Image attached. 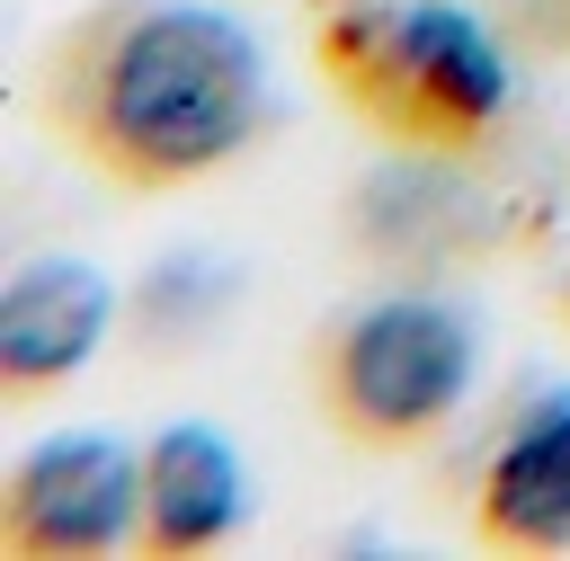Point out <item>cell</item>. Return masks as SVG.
<instances>
[{
  "mask_svg": "<svg viewBox=\"0 0 570 561\" xmlns=\"http://www.w3.org/2000/svg\"><path fill=\"white\" fill-rule=\"evenodd\" d=\"M36 134L116 196L223 178L276 116L267 53L223 0H89L27 80Z\"/></svg>",
  "mask_w": 570,
  "mask_h": 561,
  "instance_id": "1",
  "label": "cell"
},
{
  "mask_svg": "<svg viewBox=\"0 0 570 561\" xmlns=\"http://www.w3.org/2000/svg\"><path fill=\"white\" fill-rule=\"evenodd\" d=\"M312 62L383 151L428 160H481L517 98L472 0H338L312 27Z\"/></svg>",
  "mask_w": 570,
  "mask_h": 561,
  "instance_id": "2",
  "label": "cell"
},
{
  "mask_svg": "<svg viewBox=\"0 0 570 561\" xmlns=\"http://www.w3.org/2000/svg\"><path fill=\"white\" fill-rule=\"evenodd\" d=\"M481 374V321L445 285H383L303 338V392L347 454H419Z\"/></svg>",
  "mask_w": 570,
  "mask_h": 561,
  "instance_id": "3",
  "label": "cell"
},
{
  "mask_svg": "<svg viewBox=\"0 0 570 561\" xmlns=\"http://www.w3.org/2000/svg\"><path fill=\"white\" fill-rule=\"evenodd\" d=\"M134 543V454L107 427L45 436L0 481V552L9 561H98Z\"/></svg>",
  "mask_w": 570,
  "mask_h": 561,
  "instance_id": "4",
  "label": "cell"
},
{
  "mask_svg": "<svg viewBox=\"0 0 570 561\" xmlns=\"http://www.w3.org/2000/svg\"><path fill=\"white\" fill-rule=\"evenodd\" d=\"M116 329V285L89 258H18L0 276V401L27 410L62 392Z\"/></svg>",
  "mask_w": 570,
  "mask_h": 561,
  "instance_id": "5",
  "label": "cell"
},
{
  "mask_svg": "<svg viewBox=\"0 0 570 561\" xmlns=\"http://www.w3.org/2000/svg\"><path fill=\"white\" fill-rule=\"evenodd\" d=\"M249 472L214 419H169L134 454V543L151 561H205L240 534Z\"/></svg>",
  "mask_w": 570,
  "mask_h": 561,
  "instance_id": "6",
  "label": "cell"
},
{
  "mask_svg": "<svg viewBox=\"0 0 570 561\" xmlns=\"http://www.w3.org/2000/svg\"><path fill=\"white\" fill-rule=\"evenodd\" d=\"M472 543L481 552H508V561H561L570 552V383L534 392L481 481H472Z\"/></svg>",
  "mask_w": 570,
  "mask_h": 561,
  "instance_id": "7",
  "label": "cell"
},
{
  "mask_svg": "<svg viewBox=\"0 0 570 561\" xmlns=\"http://www.w3.org/2000/svg\"><path fill=\"white\" fill-rule=\"evenodd\" d=\"M508 27H517V45H534V53H570V0H517Z\"/></svg>",
  "mask_w": 570,
  "mask_h": 561,
  "instance_id": "8",
  "label": "cell"
},
{
  "mask_svg": "<svg viewBox=\"0 0 570 561\" xmlns=\"http://www.w3.org/2000/svg\"><path fill=\"white\" fill-rule=\"evenodd\" d=\"M552 329L570 338V258H561V276H552Z\"/></svg>",
  "mask_w": 570,
  "mask_h": 561,
  "instance_id": "9",
  "label": "cell"
}]
</instances>
